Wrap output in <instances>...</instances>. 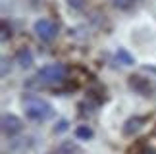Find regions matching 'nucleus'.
Here are the masks:
<instances>
[{
	"label": "nucleus",
	"mask_w": 156,
	"mask_h": 154,
	"mask_svg": "<svg viewBox=\"0 0 156 154\" xmlns=\"http://www.w3.org/2000/svg\"><path fill=\"white\" fill-rule=\"evenodd\" d=\"M23 108H25V116L33 121H46L54 116V108L50 102L44 98H39L35 94H25L23 96Z\"/></svg>",
	"instance_id": "1"
},
{
	"label": "nucleus",
	"mask_w": 156,
	"mask_h": 154,
	"mask_svg": "<svg viewBox=\"0 0 156 154\" xmlns=\"http://www.w3.org/2000/svg\"><path fill=\"white\" fill-rule=\"evenodd\" d=\"M35 33H37V37L43 40V43H50V40H54L56 35H58V25L52 19L43 17V19L35 21Z\"/></svg>",
	"instance_id": "2"
},
{
	"label": "nucleus",
	"mask_w": 156,
	"mask_h": 154,
	"mask_svg": "<svg viewBox=\"0 0 156 154\" xmlns=\"http://www.w3.org/2000/svg\"><path fill=\"white\" fill-rule=\"evenodd\" d=\"M69 8H75V10H81L83 8V0H68Z\"/></svg>",
	"instance_id": "13"
},
{
	"label": "nucleus",
	"mask_w": 156,
	"mask_h": 154,
	"mask_svg": "<svg viewBox=\"0 0 156 154\" xmlns=\"http://www.w3.org/2000/svg\"><path fill=\"white\" fill-rule=\"evenodd\" d=\"M23 131V121L16 114H4L2 116V133L6 137H16Z\"/></svg>",
	"instance_id": "3"
},
{
	"label": "nucleus",
	"mask_w": 156,
	"mask_h": 154,
	"mask_svg": "<svg viewBox=\"0 0 156 154\" xmlns=\"http://www.w3.org/2000/svg\"><path fill=\"white\" fill-rule=\"evenodd\" d=\"M141 154H156V150L151 149V146H147V149H143V150H141Z\"/></svg>",
	"instance_id": "15"
},
{
	"label": "nucleus",
	"mask_w": 156,
	"mask_h": 154,
	"mask_svg": "<svg viewBox=\"0 0 156 154\" xmlns=\"http://www.w3.org/2000/svg\"><path fill=\"white\" fill-rule=\"evenodd\" d=\"M8 64H12V60L2 58V75H8Z\"/></svg>",
	"instance_id": "14"
},
{
	"label": "nucleus",
	"mask_w": 156,
	"mask_h": 154,
	"mask_svg": "<svg viewBox=\"0 0 156 154\" xmlns=\"http://www.w3.org/2000/svg\"><path fill=\"white\" fill-rule=\"evenodd\" d=\"M68 125H69L68 120H60L56 125H54V133H64L66 129H68Z\"/></svg>",
	"instance_id": "12"
},
{
	"label": "nucleus",
	"mask_w": 156,
	"mask_h": 154,
	"mask_svg": "<svg viewBox=\"0 0 156 154\" xmlns=\"http://www.w3.org/2000/svg\"><path fill=\"white\" fill-rule=\"evenodd\" d=\"M116 60H118V64H122V66H133L135 64L133 54H129L125 48H118L116 50Z\"/></svg>",
	"instance_id": "7"
},
{
	"label": "nucleus",
	"mask_w": 156,
	"mask_h": 154,
	"mask_svg": "<svg viewBox=\"0 0 156 154\" xmlns=\"http://www.w3.org/2000/svg\"><path fill=\"white\" fill-rule=\"evenodd\" d=\"M75 137L81 139V141H89V139L94 137V131L89 125H79V127L75 129Z\"/></svg>",
	"instance_id": "8"
},
{
	"label": "nucleus",
	"mask_w": 156,
	"mask_h": 154,
	"mask_svg": "<svg viewBox=\"0 0 156 154\" xmlns=\"http://www.w3.org/2000/svg\"><path fill=\"white\" fill-rule=\"evenodd\" d=\"M145 123H147V117H143V116H131V117L125 120L123 127H122V133L125 135V137H131V135H135L137 131H141Z\"/></svg>",
	"instance_id": "5"
},
{
	"label": "nucleus",
	"mask_w": 156,
	"mask_h": 154,
	"mask_svg": "<svg viewBox=\"0 0 156 154\" xmlns=\"http://www.w3.org/2000/svg\"><path fill=\"white\" fill-rule=\"evenodd\" d=\"M137 0H112V4L116 6L118 10H131L135 6Z\"/></svg>",
	"instance_id": "9"
},
{
	"label": "nucleus",
	"mask_w": 156,
	"mask_h": 154,
	"mask_svg": "<svg viewBox=\"0 0 156 154\" xmlns=\"http://www.w3.org/2000/svg\"><path fill=\"white\" fill-rule=\"evenodd\" d=\"M2 40H8L10 37H12V27H10V23L6 21V19H2Z\"/></svg>",
	"instance_id": "11"
},
{
	"label": "nucleus",
	"mask_w": 156,
	"mask_h": 154,
	"mask_svg": "<svg viewBox=\"0 0 156 154\" xmlns=\"http://www.w3.org/2000/svg\"><path fill=\"white\" fill-rule=\"evenodd\" d=\"M127 83H129V89H133L135 93L143 94V96H148V94L152 93L151 81H148V79H145V77H141V75H131Z\"/></svg>",
	"instance_id": "4"
},
{
	"label": "nucleus",
	"mask_w": 156,
	"mask_h": 154,
	"mask_svg": "<svg viewBox=\"0 0 156 154\" xmlns=\"http://www.w3.org/2000/svg\"><path fill=\"white\" fill-rule=\"evenodd\" d=\"M16 62L20 64V68H23V69L31 68L33 66V52L29 48H20L16 52Z\"/></svg>",
	"instance_id": "6"
},
{
	"label": "nucleus",
	"mask_w": 156,
	"mask_h": 154,
	"mask_svg": "<svg viewBox=\"0 0 156 154\" xmlns=\"http://www.w3.org/2000/svg\"><path fill=\"white\" fill-rule=\"evenodd\" d=\"M73 152H79V149H77L71 141H66V143L60 146V154H73Z\"/></svg>",
	"instance_id": "10"
}]
</instances>
